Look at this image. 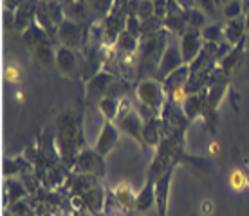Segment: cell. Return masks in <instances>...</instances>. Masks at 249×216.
<instances>
[{"label":"cell","instance_id":"cell-20","mask_svg":"<svg viewBox=\"0 0 249 216\" xmlns=\"http://www.w3.org/2000/svg\"><path fill=\"white\" fill-rule=\"evenodd\" d=\"M116 49L121 56H130L137 49V36L132 34L128 29H124L116 40Z\"/></svg>","mask_w":249,"mask_h":216},{"label":"cell","instance_id":"cell-11","mask_svg":"<svg viewBox=\"0 0 249 216\" xmlns=\"http://www.w3.org/2000/svg\"><path fill=\"white\" fill-rule=\"evenodd\" d=\"M58 29V40L65 47H80L81 43V25L72 18H65L62 24L56 27Z\"/></svg>","mask_w":249,"mask_h":216},{"label":"cell","instance_id":"cell-4","mask_svg":"<svg viewBox=\"0 0 249 216\" xmlns=\"http://www.w3.org/2000/svg\"><path fill=\"white\" fill-rule=\"evenodd\" d=\"M182 65H186L184 60H182V52H181V45L175 38H170V42L166 43V49L161 56V62L157 65V76L156 80H166L172 72H175L177 68H181Z\"/></svg>","mask_w":249,"mask_h":216},{"label":"cell","instance_id":"cell-13","mask_svg":"<svg viewBox=\"0 0 249 216\" xmlns=\"http://www.w3.org/2000/svg\"><path fill=\"white\" fill-rule=\"evenodd\" d=\"M38 0H25L24 4L15 11V27L17 29H27L36 18Z\"/></svg>","mask_w":249,"mask_h":216},{"label":"cell","instance_id":"cell-19","mask_svg":"<svg viewBox=\"0 0 249 216\" xmlns=\"http://www.w3.org/2000/svg\"><path fill=\"white\" fill-rule=\"evenodd\" d=\"M244 31H246V20L244 18L228 20V24L224 27V38L230 43H238L242 42Z\"/></svg>","mask_w":249,"mask_h":216},{"label":"cell","instance_id":"cell-10","mask_svg":"<svg viewBox=\"0 0 249 216\" xmlns=\"http://www.w3.org/2000/svg\"><path fill=\"white\" fill-rule=\"evenodd\" d=\"M172 177H174V164L156 180V207L159 216H166V211H168V197H170Z\"/></svg>","mask_w":249,"mask_h":216},{"label":"cell","instance_id":"cell-41","mask_svg":"<svg viewBox=\"0 0 249 216\" xmlns=\"http://www.w3.org/2000/svg\"><path fill=\"white\" fill-rule=\"evenodd\" d=\"M112 216H121V215H112Z\"/></svg>","mask_w":249,"mask_h":216},{"label":"cell","instance_id":"cell-17","mask_svg":"<svg viewBox=\"0 0 249 216\" xmlns=\"http://www.w3.org/2000/svg\"><path fill=\"white\" fill-rule=\"evenodd\" d=\"M114 198L123 209H136V198L137 193L132 189L128 184H119L114 189Z\"/></svg>","mask_w":249,"mask_h":216},{"label":"cell","instance_id":"cell-7","mask_svg":"<svg viewBox=\"0 0 249 216\" xmlns=\"http://www.w3.org/2000/svg\"><path fill=\"white\" fill-rule=\"evenodd\" d=\"M118 141H119L118 124L114 123V121H105L100 130V135H98V139H96V142H94V150H96V153L98 155L107 157V155L116 148Z\"/></svg>","mask_w":249,"mask_h":216},{"label":"cell","instance_id":"cell-29","mask_svg":"<svg viewBox=\"0 0 249 216\" xmlns=\"http://www.w3.org/2000/svg\"><path fill=\"white\" fill-rule=\"evenodd\" d=\"M224 15L228 20H235L240 18L242 15V0H231L224 6Z\"/></svg>","mask_w":249,"mask_h":216},{"label":"cell","instance_id":"cell-3","mask_svg":"<svg viewBox=\"0 0 249 216\" xmlns=\"http://www.w3.org/2000/svg\"><path fill=\"white\" fill-rule=\"evenodd\" d=\"M114 123L118 124L119 130H123L124 133H128L130 137H134L137 142H143V126H144V121L141 117V114L134 108L126 105L124 106V99L123 103H121V110H119L118 117L114 119Z\"/></svg>","mask_w":249,"mask_h":216},{"label":"cell","instance_id":"cell-15","mask_svg":"<svg viewBox=\"0 0 249 216\" xmlns=\"http://www.w3.org/2000/svg\"><path fill=\"white\" fill-rule=\"evenodd\" d=\"M154 205H156V182L152 179H148L144 182L143 189L137 193L136 209L144 215V213H148Z\"/></svg>","mask_w":249,"mask_h":216},{"label":"cell","instance_id":"cell-26","mask_svg":"<svg viewBox=\"0 0 249 216\" xmlns=\"http://www.w3.org/2000/svg\"><path fill=\"white\" fill-rule=\"evenodd\" d=\"M186 18L182 17V13H168V18H166V27L174 33H184L186 31Z\"/></svg>","mask_w":249,"mask_h":216},{"label":"cell","instance_id":"cell-5","mask_svg":"<svg viewBox=\"0 0 249 216\" xmlns=\"http://www.w3.org/2000/svg\"><path fill=\"white\" fill-rule=\"evenodd\" d=\"M204 38H202V33L197 29V27H190L188 25L186 31L182 33L181 38H179V45H181V52H182V60L186 65H192L197 56L200 54V50L204 49Z\"/></svg>","mask_w":249,"mask_h":216},{"label":"cell","instance_id":"cell-2","mask_svg":"<svg viewBox=\"0 0 249 216\" xmlns=\"http://www.w3.org/2000/svg\"><path fill=\"white\" fill-rule=\"evenodd\" d=\"M166 49V33L159 31L157 34H152L141 43V68L154 70L161 62V56Z\"/></svg>","mask_w":249,"mask_h":216},{"label":"cell","instance_id":"cell-34","mask_svg":"<svg viewBox=\"0 0 249 216\" xmlns=\"http://www.w3.org/2000/svg\"><path fill=\"white\" fill-rule=\"evenodd\" d=\"M197 4H199L204 11H215V7H217V4H215V0H197Z\"/></svg>","mask_w":249,"mask_h":216},{"label":"cell","instance_id":"cell-37","mask_svg":"<svg viewBox=\"0 0 249 216\" xmlns=\"http://www.w3.org/2000/svg\"><path fill=\"white\" fill-rule=\"evenodd\" d=\"M210 151H212V153H218V146H217V142H213L212 146H210Z\"/></svg>","mask_w":249,"mask_h":216},{"label":"cell","instance_id":"cell-39","mask_svg":"<svg viewBox=\"0 0 249 216\" xmlns=\"http://www.w3.org/2000/svg\"><path fill=\"white\" fill-rule=\"evenodd\" d=\"M244 171H246V177H248V184H249V167H244Z\"/></svg>","mask_w":249,"mask_h":216},{"label":"cell","instance_id":"cell-22","mask_svg":"<svg viewBox=\"0 0 249 216\" xmlns=\"http://www.w3.org/2000/svg\"><path fill=\"white\" fill-rule=\"evenodd\" d=\"M228 182H230L231 189H233V191H237V193L246 191V189L249 187L248 177H246L244 167H235V169H231L230 177H228Z\"/></svg>","mask_w":249,"mask_h":216},{"label":"cell","instance_id":"cell-40","mask_svg":"<svg viewBox=\"0 0 249 216\" xmlns=\"http://www.w3.org/2000/svg\"><path fill=\"white\" fill-rule=\"evenodd\" d=\"M246 29L249 31V15H248V18H246Z\"/></svg>","mask_w":249,"mask_h":216},{"label":"cell","instance_id":"cell-23","mask_svg":"<svg viewBox=\"0 0 249 216\" xmlns=\"http://www.w3.org/2000/svg\"><path fill=\"white\" fill-rule=\"evenodd\" d=\"M31 50H33V54H35V58H36V62L44 63V65H49V63H53V60H54V52H53V47H51L49 40L40 42L38 45L31 47Z\"/></svg>","mask_w":249,"mask_h":216},{"label":"cell","instance_id":"cell-31","mask_svg":"<svg viewBox=\"0 0 249 216\" xmlns=\"http://www.w3.org/2000/svg\"><path fill=\"white\" fill-rule=\"evenodd\" d=\"M240 50H242V42H240V45H237L235 49L231 50V52L226 54V60H224V63H222V68H224V70H230V68L237 63L238 56H240Z\"/></svg>","mask_w":249,"mask_h":216},{"label":"cell","instance_id":"cell-38","mask_svg":"<svg viewBox=\"0 0 249 216\" xmlns=\"http://www.w3.org/2000/svg\"><path fill=\"white\" fill-rule=\"evenodd\" d=\"M220 2L226 6V4H228V2H231V0H215V4H220Z\"/></svg>","mask_w":249,"mask_h":216},{"label":"cell","instance_id":"cell-33","mask_svg":"<svg viewBox=\"0 0 249 216\" xmlns=\"http://www.w3.org/2000/svg\"><path fill=\"white\" fill-rule=\"evenodd\" d=\"M6 80L9 81V83H18L20 81V70L17 65H9V67L6 68Z\"/></svg>","mask_w":249,"mask_h":216},{"label":"cell","instance_id":"cell-6","mask_svg":"<svg viewBox=\"0 0 249 216\" xmlns=\"http://www.w3.org/2000/svg\"><path fill=\"white\" fill-rule=\"evenodd\" d=\"M72 169L81 175H103L105 173V162L103 157L96 153V150H83L74 159Z\"/></svg>","mask_w":249,"mask_h":216},{"label":"cell","instance_id":"cell-9","mask_svg":"<svg viewBox=\"0 0 249 216\" xmlns=\"http://www.w3.org/2000/svg\"><path fill=\"white\" fill-rule=\"evenodd\" d=\"M54 62H56V67L60 68V72L63 76H69V78H74L76 72L80 70L78 56H76L74 49L65 47V45H58L56 47V50H54Z\"/></svg>","mask_w":249,"mask_h":216},{"label":"cell","instance_id":"cell-1","mask_svg":"<svg viewBox=\"0 0 249 216\" xmlns=\"http://www.w3.org/2000/svg\"><path fill=\"white\" fill-rule=\"evenodd\" d=\"M136 96L139 99V103L146 105L148 108L159 114L162 112L164 106V88L156 78H144L139 81V85L136 88Z\"/></svg>","mask_w":249,"mask_h":216},{"label":"cell","instance_id":"cell-21","mask_svg":"<svg viewBox=\"0 0 249 216\" xmlns=\"http://www.w3.org/2000/svg\"><path fill=\"white\" fill-rule=\"evenodd\" d=\"M192 74V70H190V65H182L181 68H177L175 72L164 80V86H166V90H174L177 86H186V81Z\"/></svg>","mask_w":249,"mask_h":216},{"label":"cell","instance_id":"cell-14","mask_svg":"<svg viewBox=\"0 0 249 216\" xmlns=\"http://www.w3.org/2000/svg\"><path fill=\"white\" fill-rule=\"evenodd\" d=\"M81 200L85 202V205L92 213H101V211L105 209L107 197L101 185H90L89 189H85V191L81 193Z\"/></svg>","mask_w":249,"mask_h":216},{"label":"cell","instance_id":"cell-32","mask_svg":"<svg viewBox=\"0 0 249 216\" xmlns=\"http://www.w3.org/2000/svg\"><path fill=\"white\" fill-rule=\"evenodd\" d=\"M90 4L94 6V9L101 15H107L110 11V6H112V0H89Z\"/></svg>","mask_w":249,"mask_h":216},{"label":"cell","instance_id":"cell-35","mask_svg":"<svg viewBox=\"0 0 249 216\" xmlns=\"http://www.w3.org/2000/svg\"><path fill=\"white\" fill-rule=\"evenodd\" d=\"M25 0H4V4H6V9L9 7V11H17L22 4H24Z\"/></svg>","mask_w":249,"mask_h":216},{"label":"cell","instance_id":"cell-30","mask_svg":"<svg viewBox=\"0 0 249 216\" xmlns=\"http://www.w3.org/2000/svg\"><path fill=\"white\" fill-rule=\"evenodd\" d=\"M9 211H11L13 216H35L33 213V207L24 200H18V202H13L9 205Z\"/></svg>","mask_w":249,"mask_h":216},{"label":"cell","instance_id":"cell-8","mask_svg":"<svg viewBox=\"0 0 249 216\" xmlns=\"http://www.w3.org/2000/svg\"><path fill=\"white\" fill-rule=\"evenodd\" d=\"M114 81H116V78L110 72H101L100 70L96 76H92L87 81V101H94V99L101 101L112 88Z\"/></svg>","mask_w":249,"mask_h":216},{"label":"cell","instance_id":"cell-27","mask_svg":"<svg viewBox=\"0 0 249 216\" xmlns=\"http://www.w3.org/2000/svg\"><path fill=\"white\" fill-rule=\"evenodd\" d=\"M202 38H204V42H208V43H218L224 38V29L217 24L208 25V27L202 29Z\"/></svg>","mask_w":249,"mask_h":216},{"label":"cell","instance_id":"cell-25","mask_svg":"<svg viewBox=\"0 0 249 216\" xmlns=\"http://www.w3.org/2000/svg\"><path fill=\"white\" fill-rule=\"evenodd\" d=\"M25 187L22 182H18V180H13L9 179L7 180V195H9V200L13 202H18V200H24L25 197Z\"/></svg>","mask_w":249,"mask_h":216},{"label":"cell","instance_id":"cell-18","mask_svg":"<svg viewBox=\"0 0 249 216\" xmlns=\"http://www.w3.org/2000/svg\"><path fill=\"white\" fill-rule=\"evenodd\" d=\"M181 108L186 114L188 119L199 117L200 114H202V108H204V98L200 94H188V98L184 99Z\"/></svg>","mask_w":249,"mask_h":216},{"label":"cell","instance_id":"cell-16","mask_svg":"<svg viewBox=\"0 0 249 216\" xmlns=\"http://www.w3.org/2000/svg\"><path fill=\"white\" fill-rule=\"evenodd\" d=\"M143 142L144 146H152V148H157L161 144V123H159V119L156 116L144 121Z\"/></svg>","mask_w":249,"mask_h":216},{"label":"cell","instance_id":"cell-12","mask_svg":"<svg viewBox=\"0 0 249 216\" xmlns=\"http://www.w3.org/2000/svg\"><path fill=\"white\" fill-rule=\"evenodd\" d=\"M121 103H123V99L119 98V94L114 90V85H112L108 94L101 99L100 105H98V108H100L101 116L105 117V121H114V119L118 117L119 110H121Z\"/></svg>","mask_w":249,"mask_h":216},{"label":"cell","instance_id":"cell-36","mask_svg":"<svg viewBox=\"0 0 249 216\" xmlns=\"http://www.w3.org/2000/svg\"><path fill=\"white\" fill-rule=\"evenodd\" d=\"M213 211V204H212V200H204L202 202V205H200V215H210Z\"/></svg>","mask_w":249,"mask_h":216},{"label":"cell","instance_id":"cell-24","mask_svg":"<svg viewBox=\"0 0 249 216\" xmlns=\"http://www.w3.org/2000/svg\"><path fill=\"white\" fill-rule=\"evenodd\" d=\"M45 4V9H47V13H49V17H51V20H53V24L56 25H60L65 20V13H63V7H62V4L58 2V0H47V2H44Z\"/></svg>","mask_w":249,"mask_h":216},{"label":"cell","instance_id":"cell-28","mask_svg":"<svg viewBox=\"0 0 249 216\" xmlns=\"http://www.w3.org/2000/svg\"><path fill=\"white\" fill-rule=\"evenodd\" d=\"M184 18H186L190 27H197V29H199L200 25L204 24V15H202V11L197 9V7H190L186 11V15H184Z\"/></svg>","mask_w":249,"mask_h":216}]
</instances>
